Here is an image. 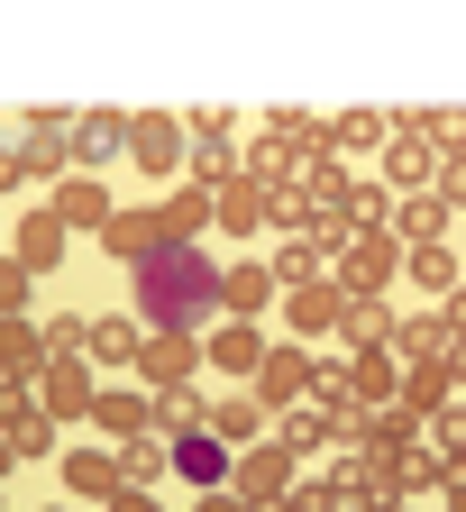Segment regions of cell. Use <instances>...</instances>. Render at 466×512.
<instances>
[{"label":"cell","instance_id":"obj_16","mask_svg":"<svg viewBox=\"0 0 466 512\" xmlns=\"http://www.w3.org/2000/svg\"><path fill=\"white\" fill-rule=\"evenodd\" d=\"M46 211H55V229H64V238H74V229H110V211H119V202H110V183H101V174H64V183L46 192Z\"/></svg>","mask_w":466,"mask_h":512},{"label":"cell","instance_id":"obj_2","mask_svg":"<svg viewBox=\"0 0 466 512\" xmlns=\"http://www.w3.org/2000/svg\"><path fill=\"white\" fill-rule=\"evenodd\" d=\"M329 284L393 302V284H403V247H393V229H357V238L339 247V266H329Z\"/></svg>","mask_w":466,"mask_h":512},{"label":"cell","instance_id":"obj_24","mask_svg":"<svg viewBox=\"0 0 466 512\" xmlns=\"http://www.w3.org/2000/svg\"><path fill=\"white\" fill-rule=\"evenodd\" d=\"M0 375H10V384H37L46 375V330L19 320V311H0Z\"/></svg>","mask_w":466,"mask_h":512},{"label":"cell","instance_id":"obj_14","mask_svg":"<svg viewBox=\"0 0 466 512\" xmlns=\"http://www.w3.org/2000/svg\"><path fill=\"white\" fill-rule=\"evenodd\" d=\"M119 156H128V110H83L74 138H64V165H74V174H101Z\"/></svg>","mask_w":466,"mask_h":512},{"label":"cell","instance_id":"obj_26","mask_svg":"<svg viewBox=\"0 0 466 512\" xmlns=\"http://www.w3.org/2000/svg\"><path fill=\"white\" fill-rule=\"evenodd\" d=\"M202 430H211L220 448H256V439H265V412H256L247 394H211V403H202Z\"/></svg>","mask_w":466,"mask_h":512},{"label":"cell","instance_id":"obj_43","mask_svg":"<svg viewBox=\"0 0 466 512\" xmlns=\"http://www.w3.org/2000/svg\"><path fill=\"white\" fill-rule=\"evenodd\" d=\"M439 503H448V512H466V476H448V494H439Z\"/></svg>","mask_w":466,"mask_h":512},{"label":"cell","instance_id":"obj_31","mask_svg":"<svg viewBox=\"0 0 466 512\" xmlns=\"http://www.w3.org/2000/svg\"><path fill=\"white\" fill-rule=\"evenodd\" d=\"M320 275H329V247H320V238H275V293L320 284Z\"/></svg>","mask_w":466,"mask_h":512},{"label":"cell","instance_id":"obj_30","mask_svg":"<svg viewBox=\"0 0 466 512\" xmlns=\"http://www.w3.org/2000/svg\"><path fill=\"white\" fill-rule=\"evenodd\" d=\"M156 211H165V238H174V247H202V229H211V192H202V183H174Z\"/></svg>","mask_w":466,"mask_h":512},{"label":"cell","instance_id":"obj_47","mask_svg":"<svg viewBox=\"0 0 466 512\" xmlns=\"http://www.w3.org/2000/svg\"><path fill=\"white\" fill-rule=\"evenodd\" d=\"M46 512H55V503H46Z\"/></svg>","mask_w":466,"mask_h":512},{"label":"cell","instance_id":"obj_10","mask_svg":"<svg viewBox=\"0 0 466 512\" xmlns=\"http://www.w3.org/2000/svg\"><path fill=\"white\" fill-rule=\"evenodd\" d=\"M265 348H275V339H265L256 320H211V330H202V375H247L256 384Z\"/></svg>","mask_w":466,"mask_h":512},{"label":"cell","instance_id":"obj_44","mask_svg":"<svg viewBox=\"0 0 466 512\" xmlns=\"http://www.w3.org/2000/svg\"><path fill=\"white\" fill-rule=\"evenodd\" d=\"M10 183H19V156H10V147H0V192H10Z\"/></svg>","mask_w":466,"mask_h":512},{"label":"cell","instance_id":"obj_13","mask_svg":"<svg viewBox=\"0 0 466 512\" xmlns=\"http://www.w3.org/2000/svg\"><path fill=\"white\" fill-rule=\"evenodd\" d=\"M448 403H457V366H448V357H421V366H403V384H393V412H403V421H421V430H430Z\"/></svg>","mask_w":466,"mask_h":512},{"label":"cell","instance_id":"obj_33","mask_svg":"<svg viewBox=\"0 0 466 512\" xmlns=\"http://www.w3.org/2000/svg\"><path fill=\"white\" fill-rule=\"evenodd\" d=\"M384 138H393V110H348V119H329V156H339V147H375V156H384Z\"/></svg>","mask_w":466,"mask_h":512},{"label":"cell","instance_id":"obj_22","mask_svg":"<svg viewBox=\"0 0 466 512\" xmlns=\"http://www.w3.org/2000/svg\"><path fill=\"white\" fill-rule=\"evenodd\" d=\"M348 357V394H357V412H393V384H403V366H393L384 348H339Z\"/></svg>","mask_w":466,"mask_h":512},{"label":"cell","instance_id":"obj_19","mask_svg":"<svg viewBox=\"0 0 466 512\" xmlns=\"http://www.w3.org/2000/svg\"><path fill=\"white\" fill-rule=\"evenodd\" d=\"M393 366H421V357H448V311L421 302V311H393V339H384Z\"/></svg>","mask_w":466,"mask_h":512},{"label":"cell","instance_id":"obj_42","mask_svg":"<svg viewBox=\"0 0 466 512\" xmlns=\"http://www.w3.org/2000/svg\"><path fill=\"white\" fill-rule=\"evenodd\" d=\"M192 512H247L238 494H192Z\"/></svg>","mask_w":466,"mask_h":512},{"label":"cell","instance_id":"obj_1","mask_svg":"<svg viewBox=\"0 0 466 512\" xmlns=\"http://www.w3.org/2000/svg\"><path fill=\"white\" fill-rule=\"evenodd\" d=\"M128 320L147 339H202L220 320V256L211 247H156L147 266H128Z\"/></svg>","mask_w":466,"mask_h":512},{"label":"cell","instance_id":"obj_27","mask_svg":"<svg viewBox=\"0 0 466 512\" xmlns=\"http://www.w3.org/2000/svg\"><path fill=\"white\" fill-rule=\"evenodd\" d=\"M10 256H19V266H28V275H55V266H64V229H55V211H46V202H37L28 220H19V238H10Z\"/></svg>","mask_w":466,"mask_h":512},{"label":"cell","instance_id":"obj_34","mask_svg":"<svg viewBox=\"0 0 466 512\" xmlns=\"http://www.w3.org/2000/svg\"><path fill=\"white\" fill-rule=\"evenodd\" d=\"M110 458H119V485H138V494H147V485L165 476V439H156V430H147V439H119Z\"/></svg>","mask_w":466,"mask_h":512},{"label":"cell","instance_id":"obj_18","mask_svg":"<svg viewBox=\"0 0 466 512\" xmlns=\"http://www.w3.org/2000/svg\"><path fill=\"white\" fill-rule=\"evenodd\" d=\"M174 384H202V339H147L138 348V394H174Z\"/></svg>","mask_w":466,"mask_h":512},{"label":"cell","instance_id":"obj_9","mask_svg":"<svg viewBox=\"0 0 466 512\" xmlns=\"http://www.w3.org/2000/svg\"><path fill=\"white\" fill-rule=\"evenodd\" d=\"M339 302H348V293L329 284V275H320V284H293V293L275 302V311H284V339H293V348H320V339H339Z\"/></svg>","mask_w":466,"mask_h":512},{"label":"cell","instance_id":"obj_17","mask_svg":"<svg viewBox=\"0 0 466 512\" xmlns=\"http://www.w3.org/2000/svg\"><path fill=\"white\" fill-rule=\"evenodd\" d=\"M92 430L119 448V439H147L156 430V394H138V384H101L92 394Z\"/></svg>","mask_w":466,"mask_h":512},{"label":"cell","instance_id":"obj_36","mask_svg":"<svg viewBox=\"0 0 466 512\" xmlns=\"http://www.w3.org/2000/svg\"><path fill=\"white\" fill-rule=\"evenodd\" d=\"M55 439H64V430H55V421H46V412H37V421H19V430H10V448H19V458H64V448H55Z\"/></svg>","mask_w":466,"mask_h":512},{"label":"cell","instance_id":"obj_37","mask_svg":"<svg viewBox=\"0 0 466 512\" xmlns=\"http://www.w3.org/2000/svg\"><path fill=\"white\" fill-rule=\"evenodd\" d=\"M430 192L448 202V220H466V147H457V156H439V183H430Z\"/></svg>","mask_w":466,"mask_h":512},{"label":"cell","instance_id":"obj_25","mask_svg":"<svg viewBox=\"0 0 466 512\" xmlns=\"http://www.w3.org/2000/svg\"><path fill=\"white\" fill-rule=\"evenodd\" d=\"M393 247H448V202L439 192H412V202H393Z\"/></svg>","mask_w":466,"mask_h":512},{"label":"cell","instance_id":"obj_40","mask_svg":"<svg viewBox=\"0 0 466 512\" xmlns=\"http://www.w3.org/2000/svg\"><path fill=\"white\" fill-rule=\"evenodd\" d=\"M28 138L55 147V138H74V119H64V110H19V147H28Z\"/></svg>","mask_w":466,"mask_h":512},{"label":"cell","instance_id":"obj_39","mask_svg":"<svg viewBox=\"0 0 466 512\" xmlns=\"http://www.w3.org/2000/svg\"><path fill=\"white\" fill-rule=\"evenodd\" d=\"M28 293H37V275L19 266V256H0V311H19V320H28Z\"/></svg>","mask_w":466,"mask_h":512},{"label":"cell","instance_id":"obj_38","mask_svg":"<svg viewBox=\"0 0 466 512\" xmlns=\"http://www.w3.org/2000/svg\"><path fill=\"white\" fill-rule=\"evenodd\" d=\"M19 421H37V384H10V375H0V439H10Z\"/></svg>","mask_w":466,"mask_h":512},{"label":"cell","instance_id":"obj_5","mask_svg":"<svg viewBox=\"0 0 466 512\" xmlns=\"http://www.w3.org/2000/svg\"><path fill=\"white\" fill-rule=\"evenodd\" d=\"M183 156H192V128L174 110H128V165H138V174L183 183Z\"/></svg>","mask_w":466,"mask_h":512},{"label":"cell","instance_id":"obj_41","mask_svg":"<svg viewBox=\"0 0 466 512\" xmlns=\"http://www.w3.org/2000/svg\"><path fill=\"white\" fill-rule=\"evenodd\" d=\"M101 512H165V503H156V494H138V485H119V494H110Z\"/></svg>","mask_w":466,"mask_h":512},{"label":"cell","instance_id":"obj_28","mask_svg":"<svg viewBox=\"0 0 466 512\" xmlns=\"http://www.w3.org/2000/svg\"><path fill=\"white\" fill-rule=\"evenodd\" d=\"M403 284H412L421 302H448L466 275H457V256H448V247H403Z\"/></svg>","mask_w":466,"mask_h":512},{"label":"cell","instance_id":"obj_20","mask_svg":"<svg viewBox=\"0 0 466 512\" xmlns=\"http://www.w3.org/2000/svg\"><path fill=\"white\" fill-rule=\"evenodd\" d=\"M55 476H64V494H74V503H110V494H119V458H110V448H64Z\"/></svg>","mask_w":466,"mask_h":512},{"label":"cell","instance_id":"obj_23","mask_svg":"<svg viewBox=\"0 0 466 512\" xmlns=\"http://www.w3.org/2000/svg\"><path fill=\"white\" fill-rule=\"evenodd\" d=\"M211 229H229V238H265V183L229 174V183L211 192Z\"/></svg>","mask_w":466,"mask_h":512},{"label":"cell","instance_id":"obj_32","mask_svg":"<svg viewBox=\"0 0 466 512\" xmlns=\"http://www.w3.org/2000/svg\"><path fill=\"white\" fill-rule=\"evenodd\" d=\"M202 403H211V384H174V394H156V439L202 430Z\"/></svg>","mask_w":466,"mask_h":512},{"label":"cell","instance_id":"obj_21","mask_svg":"<svg viewBox=\"0 0 466 512\" xmlns=\"http://www.w3.org/2000/svg\"><path fill=\"white\" fill-rule=\"evenodd\" d=\"M101 247L119 256V266H147V256H156V247H174V238H165V211H110Z\"/></svg>","mask_w":466,"mask_h":512},{"label":"cell","instance_id":"obj_12","mask_svg":"<svg viewBox=\"0 0 466 512\" xmlns=\"http://www.w3.org/2000/svg\"><path fill=\"white\" fill-rule=\"evenodd\" d=\"M375 183L393 192V202L430 192V183H439V147H430V138H403V128H393V138H384V156H375Z\"/></svg>","mask_w":466,"mask_h":512},{"label":"cell","instance_id":"obj_15","mask_svg":"<svg viewBox=\"0 0 466 512\" xmlns=\"http://www.w3.org/2000/svg\"><path fill=\"white\" fill-rule=\"evenodd\" d=\"M284 293H275V266L265 256H238V266H220V320H256L265 330V311H275Z\"/></svg>","mask_w":466,"mask_h":512},{"label":"cell","instance_id":"obj_8","mask_svg":"<svg viewBox=\"0 0 466 512\" xmlns=\"http://www.w3.org/2000/svg\"><path fill=\"white\" fill-rule=\"evenodd\" d=\"M229 467H238V448H220L211 430H183V439H165V476H183L192 494H229Z\"/></svg>","mask_w":466,"mask_h":512},{"label":"cell","instance_id":"obj_3","mask_svg":"<svg viewBox=\"0 0 466 512\" xmlns=\"http://www.w3.org/2000/svg\"><path fill=\"white\" fill-rule=\"evenodd\" d=\"M247 403L265 412V430H275L284 412H302V403H311V348L275 339V348H265V366H256V384H247Z\"/></svg>","mask_w":466,"mask_h":512},{"label":"cell","instance_id":"obj_4","mask_svg":"<svg viewBox=\"0 0 466 512\" xmlns=\"http://www.w3.org/2000/svg\"><path fill=\"white\" fill-rule=\"evenodd\" d=\"M293 485H302V458H284V448H275V430H265L256 448H238V467H229V494H238L247 512H275Z\"/></svg>","mask_w":466,"mask_h":512},{"label":"cell","instance_id":"obj_11","mask_svg":"<svg viewBox=\"0 0 466 512\" xmlns=\"http://www.w3.org/2000/svg\"><path fill=\"white\" fill-rule=\"evenodd\" d=\"M138 348H147V330H138L128 311L83 320V366H92V375H138Z\"/></svg>","mask_w":466,"mask_h":512},{"label":"cell","instance_id":"obj_46","mask_svg":"<svg viewBox=\"0 0 466 512\" xmlns=\"http://www.w3.org/2000/svg\"><path fill=\"white\" fill-rule=\"evenodd\" d=\"M403 512H421V503H403Z\"/></svg>","mask_w":466,"mask_h":512},{"label":"cell","instance_id":"obj_35","mask_svg":"<svg viewBox=\"0 0 466 512\" xmlns=\"http://www.w3.org/2000/svg\"><path fill=\"white\" fill-rule=\"evenodd\" d=\"M393 220V192L384 183H348V229H384Z\"/></svg>","mask_w":466,"mask_h":512},{"label":"cell","instance_id":"obj_7","mask_svg":"<svg viewBox=\"0 0 466 512\" xmlns=\"http://www.w3.org/2000/svg\"><path fill=\"white\" fill-rule=\"evenodd\" d=\"M183 128H192V156H183V183L220 192V183L238 174V147H229V138H238V119H229V110H202V119H183Z\"/></svg>","mask_w":466,"mask_h":512},{"label":"cell","instance_id":"obj_45","mask_svg":"<svg viewBox=\"0 0 466 512\" xmlns=\"http://www.w3.org/2000/svg\"><path fill=\"white\" fill-rule=\"evenodd\" d=\"M10 467H19V448H10V439H0V476H10Z\"/></svg>","mask_w":466,"mask_h":512},{"label":"cell","instance_id":"obj_6","mask_svg":"<svg viewBox=\"0 0 466 512\" xmlns=\"http://www.w3.org/2000/svg\"><path fill=\"white\" fill-rule=\"evenodd\" d=\"M92 394H101V375H92L83 357H46V375H37V412H46L55 430H83V421H92Z\"/></svg>","mask_w":466,"mask_h":512},{"label":"cell","instance_id":"obj_29","mask_svg":"<svg viewBox=\"0 0 466 512\" xmlns=\"http://www.w3.org/2000/svg\"><path fill=\"white\" fill-rule=\"evenodd\" d=\"M384 339H393V302L348 293V302H339V348H384Z\"/></svg>","mask_w":466,"mask_h":512}]
</instances>
